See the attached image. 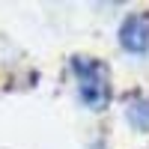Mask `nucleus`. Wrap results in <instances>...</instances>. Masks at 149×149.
<instances>
[{
  "instance_id": "f257e3e1",
  "label": "nucleus",
  "mask_w": 149,
  "mask_h": 149,
  "mask_svg": "<svg viewBox=\"0 0 149 149\" xmlns=\"http://www.w3.org/2000/svg\"><path fill=\"white\" fill-rule=\"evenodd\" d=\"M72 72L78 78V93L86 102V107L102 110L110 98V78H107V66L102 60L93 57H72Z\"/></svg>"
},
{
  "instance_id": "f03ea898",
  "label": "nucleus",
  "mask_w": 149,
  "mask_h": 149,
  "mask_svg": "<svg viewBox=\"0 0 149 149\" xmlns=\"http://www.w3.org/2000/svg\"><path fill=\"white\" fill-rule=\"evenodd\" d=\"M119 42H122L125 51L143 54L146 48H149V18H143V15H128L125 21H122Z\"/></svg>"
},
{
  "instance_id": "7ed1b4c3",
  "label": "nucleus",
  "mask_w": 149,
  "mask_h": 149,
  "mask_svg": "<svg viewBox=\"0 0 149 149\" xmlns=\"http://www.w3.org/2000/svg\"><path fill=\"white\" fill-rule=\"evenodd\" d=\"M125 116L137 131H149V95L134 93L125 98Z\"/></svg>"
}]
</instances>
